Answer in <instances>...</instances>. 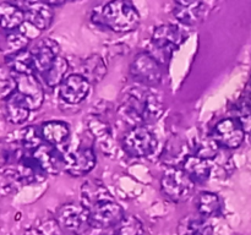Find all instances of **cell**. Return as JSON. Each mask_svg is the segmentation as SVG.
I'll return each instance as SVG.
<instances>
[{
	"label": "cell",
	"instance_id": "obj_1",
	"mask_svg": "<svg viewBox=\"0 0 251 235\" xmlns=\"http://www.w3.org/2000/svg\"><path fill=\"white\" fill-rule=\"evenodd\" d=\"M119 113L123 119L139 126L156 121L163 113V104L150 90L131 88L123 100Z\"/></svg>",
	"mask_w": 251,
	"mask_h": 235
},
{
	"label": "cell",
	"instance_id": "obj_2",
	"mask_svg": "<svg viewBox=\"0 0 251 235\" xmlns=\"http://www.w3.org/2000/svg\"><path fill=\"white\" fill-rule=\"evenodd\" d=\"M100 20L112 31L126 33L139 27L141 17L131 0H110L103 6Z\"/></svg>",
	"mask_w": 251,
	"mask_h": 235
},
{
	"label": "cell",
	"instance_id": "obj_3",
	"mask_svg": "<svg viewBox=\"0 0 251 235\" xmlns=\"http://www.w3.org/2000/svg\"><path fill=\"white\" fill-rule=\"evenodd\" d=\"M196 184L184 169L171 168L164 171L161 179V188L167 198L173 202H184L194 192Z\"/></svg>",
	"mask_w": 251,
	"mask_h": 235
},
{
	"label": "cell",
	"instance_id": "obj_4",
	"mask_svg": "<svg viewBox=\"0 0 251 235\" xmlns=\"http://www.w3.org/2000/svg\"><path fill=\"white\" fill-rule=\"evenodd\" d=\"M157 137L151 130L145 125H139L130 129L123 139V146L129 156L135 158L149 157L156 151Z\"/></svg>",
	"mask_w": 251,
	"mask_h": 235
},
{
	"label": "cell",
	"instance_id": "obj_5",
	"mask_svg": "<svg viewBox=\"0 0 251 235\" xmlns=\"http://www.w3.org/2000/svg\"><path fill=\"white\" fill-rule=\"evenodd\" d=\"M56 222L64 232L81 235L91 227L90 215L82 205L65 203L56 211Z\"/></svg>",
	"mask_w": 251,
	"mask_h": 235
},
{
	"label": "cell",
	"instance_id": "obj_6",
	"mask_svg": "<svg viewBox=\"0 0 251 235\" xmlns=\"http://www.w3.org/2000/svg\"><path fill=\"white\" fill-rule=\"evenodd\" d=\"M130 73L141 85L152 87L162 80V70L159 61L150 53H140L135 56L130 66Z\"/></svg>",
	"mask_w": 251,
	"mask_h": 235
},
{
	"label": "cell",
	"instance_id": "obj_7",
	"mask_svg": "<svg viewBox=\"0 0 251 235\" xmlns=\"http://www.w3.org/2000/svg\"><path fill=\"white\" fill-rule=\"evenodd\" d=\"M247 132L237 118H226L216 124L212 137L222 148L235 149L242 146Z\"/></svg>",
	"mask_w": 251,
	"mask_h": 235
},
{
	"label": "cell",
	"instance_id": "obj_8",
	"mask_svg": "<svg viewBox=\"0 0 251 235\" xmlns=\"http://www.w3.org/2000/svg\"><path fill=\"white\" fill-rule=\"evenodd\" d=\"M96 162L97 159L92 148L80 147L64 154V170L74 178L85 176L93 170Z\"/></svg>",
	"mask_w": 251,
	"mask_h": 235
},
{
	"label": "cell",
	"instance_id": "obj_9",
	"mask_svg": "<svg viewBox=\"0 0 251 235\" xmlns=\"http://www.w3.org/2000/svg\"><path fill=\"white\" fill-rule=\"evenodd\" d=\"M185 37L180 27L176 24H162L153 31L152 44L166 56H171V54L183 44Z\"/></svg>",
	"mask_w": 251,
	"mask_h": 235
},
{
	"label": "cell",
	"instance_id": "obj_10",
	"mask_svg": "<svg viewBox=\"0 0 251 235\" xmlns=\"http://www.w3.org/2000/svg\"><path fill=\"white\" fill-rule=\"evenodd\" d=\"M87 212L90 215L91 227L96 228V229H107V228L117 227L125 215L122 206L115 202V200L102 203Z\"/></svg>",
	"mask_w": 251,
	"mask_h": 235
},
{
	"label": "cell",
	"instance_id": "obj_11",
	"mask_svg": "<svg viewBox=\"0 0 251 235\" xmlns=\"http://www.w3.org/2000/svg\"><path fill=\"white\" fill-rule=\"evenodd\" d=\"M91 83L87 78L78 73L66 76L59 85V95L69 104H78L90 94Z\"/></svg>",
	"mask_w": 251,
	"mask_h": 235
},
{
	"label": "cell",
	"instance_id": "obj_12",
	"mask_svg": "<svg viewBox=\"0 0 251 235\" xmlns=\"http://www.w3.org/2000/svg\"><path fill=\"white\" fill-rule=\"evenodd\" d=\"M32 156L48 175H56L64 170V154L58 147L42 143L32 152Z\"/></svg>",
	"mask_w": 251,
	"mask_h": 235
},
{
	"label": "cell",
	"instance_id": "obj_13",
	"mask_svg": "<svg viewBox=\"0 0 251 235\" xmlns=\"http://www.w3.org/2000/svg\"><path fill=\"white\" fill-rule=\"evenodd\" d=\"M114 197L110 191L105 188L104 184L97 179H90L85 181L81 188V205L87 211L102 205V203L113 201Z\"/></svg>",
	"mask_w": 251,
	"mask_h": 235
},
{
	"label": "cell",
	"instance_id": "obj_14",
	"mask_svg": "<svg viewBox=\"0 0 251 235\" xmlns=\"http://www.w3.org/2000/svg\"><path fill=\"white\" fill-rule=\"evenodd\" d=\"M17 80V93L24 98L31 110H37L42 107L44 100V91L41 82L34 75H20Z\"/></svg>",
	"mask_w": 251,
	"mask_h": 235
},
{
	"label": "cell",
	"instance_id": "obj_15",
	"mask_svg": "<svg viewBox=\"0 0 251 235\" xmlns=\"http://www.w3.org/2000/svg\"><path fill=\"white\" fill-rule=\"evenodd\" d=\"M51 7L53 6L46 4L42 0H27L24 9L26 21L39 31H44L53 22L54 11Z\"/></svg>",
	"mask_w": 251,
	"mask_h": 235
},
{
	"label": "cell",
	"instance_id": "obj_16",
	"mask_svg": "<svg viewBox=\"0 0 251 235\" xmlns=\"http://www.w3.org/2000/svg\"><path fill=\"white\" fill-rule=\"evenodd\" d=\"M205 9L202 0H174L173 15L180 24L194 26L202 20Z\"/></svg>",
	"mask_w": 251,
	"mask_h": 235
},
{
	"label": "cell",
	"instance_id": "obj_17",
	"mask_svg": "<svg viewBox=\"0 0 251 235\" xmlns=\"http://www.w3.org/2000/svg\"><path fill=\"white\" fill-rule=\"evenodd\" d=\"M59 49H60L59 44L50 38L42 39L34 47L32 54H33L34 66H36L37 72L42 75L50 68L56 56H59Z\"/></svg>",
	"mask_w": 251,
	"mask_h": 235
},
{
	"label": "cell",
	"instance_id": "obj_18",
	"mask_svg": "<svg viewBox=\"0 0 251 235\" xmlns=\"http://www.w3.org/2000/svg\"><path fill=\"white\" fill-rule=\"evenodd\" d=\"M178 235H212L213 227L206 217L199 214H188L180 219L176 229Z\"/></svg>",
	"mask_w": 251,
	"mask_h": 235
},
{
	"label": "cell",
	"instance_id": "obj_19",
	"mask_svg": "<svg viewBox=\"0 0 251 235\" xmlns=\"http://www.w3.org/2000/svg\"><path fill=\"white\" fill-rule=\"evenodd\" d=\"M42 137L46 143L58 148L65 146L70 139V126L64 121H47L41 126Z\"/></svg>",
	"mask_w": 251,
	"mask_h": 235
},
{
	"label": "cell",
	"instance_id": "obj_20",
	"mask_svg": "<svg viewBox=\"0 0 251 235\" xmlns=\"http://www.w3.org/2000/svg\"><path fill=\"white\" fill-rule=\"evenodd\" d=\"M17 171L21 176L24 184H33V183H42L46 179V175L48 174L42 169L38 162L36 161L33 156H27L22 154L21 158L17 161Z\"/></svg>",
	"mask_w": 251,
	"mask_h": 235
},
{
	"label": "cell",
	"instance_id": "obj_21",
	"mask_svg": "<svg viewBox=\"0 0 251 235\" xmlns=\"http://www.w3.org/2000/svg\"><path fill=\"white\" fill-rule=\"evenodd\" d=\"M181 168L193 179L195 184H203L208 180L211 175V164L208 159L198 154L186 157Z\"/></svg>",
	"mask_w": 251,
	"mask_h": 235
},
{
	"label": "cell",
	"instance_id": "obj_22",
	"mask_svg": "<svg viewBox=\"0 0 251 235\" xmlns=\"http://www.w3.org/2000/svg\"><path fill=\"white\" fill-rule=\"evenodd\" d=\"M6 65L11 71H15L19 75H34L36 66H34V59L32 50L22 49L6 55Z\"/></svg>",
	"mask_w": 251,
	"mask_h": 235
},
{
	"label": "cell",
	"instance_id": "obj_23",
	"mask_svg": "<svg viewBox=\"0 0 251 235\" xmlns=\"http://www.w3.org/2000/svg\"><path fill=\"white\" fill-rule=\"evenodd\" d=\"M5 102H6V104H5V114H6L7 121L15 125H21L28 120L32 110L29 109V107L26 104L24 98L19 93L16 92Z\"/></svg>",
	"mask_w": 251,
	"mask_h": 235
},
{
	"label": "cell",
	"instance_id": "obj_24",
	"mask_svg": "<svg viewBox=\"0 0 251 235\" xmlns=\"http://www.w3.org/2000/svg\"><path fill=\"white\" fill-rule=\"evenodd\" d=\"M0 20H1V28L4 31H14L19 29L25 24L26 16L21 7L9 1H2L0 4Z\"/></svg>",
	"mask_w": 251,
	"mask_h": 235
},
{
	"label": "cell",
	"instance_id": "obj_25",
	"mask_svg": "<svg viewBox=\"0 0 251 235\" xmlns=\"http://www.w3.org/2000/svg\"><path fill=\"white\" fill-rule=\"evenodd\" d=\"M81 71H82V76L87 78L88 82L97 83L104 78L105 73H107V65L102 56H100L98 54H92L85 59L82 66H81Z\"/></svg>",
	"mask_w": 251,
	"mask_h": 235
},
{
	"label": "cell",
	"instance_id": "obj_26",
	"mask_svg": "<svg viewBox=\"0 0 251 235\" xmlns=\"http://www.w3.org/2000/svg\"><path fill=\"white\" fill-rule=\"evenodd\" d=\"M196 208L201 215L208 218L220 214L222 205L217 193L203 191L196 198Z\"/></svg>",
	"mask_w": 251,
	"mask_h": 235
},
{
	"label": "cell",
	"instance_id": "obj_27",
	"mask_svg": "<svg viewBox=\"0 0 251 235\" xmlns=\"http://www.w3.org/2000/svg\"><path fill=\"white\" fill-rule=\"evenodd\" d=\"M68 70L69 64L66 59L63 56H56L50 68L46 72L42 73V77L49 87H58L63 82L64 78L66 77Z\"/></svg>",
	"mask_w": 251,
	"mask_h": 235
},
{
	"label": "cell",
	"instance_id": "obj_28",
	"mask_svg": "<svg viewBox=\"0 0 251 235\" xmlns=\"http://www.w3.org/2000/svg\"><path fill=\"white\" fill-rule=\"evenodd\" d=\"M22 185H25L22 181L21 176H20L19 171L16 168H4L1 171V195L7 196L12 195L16 192Z\"/></svg>",
	"mask_w": 251,
	"mask_h": 235
},
{
	"label": "cell",
	"instance_id": "obj_29",
	"mask_svg": "<svg viewBox=\"0 0 251 235\" xmlns=\"http://www.w3.org/2000/svg\"><path fill=\"white\" fill-rule=\"evenodd\" d=\"M115 235H145V227L139 218L127 214L117 225Z\"/></svg>",
	"mask_w": 251,
	"mask_h": 235
},
{
	"label": "cell",
	"instance_id": "obj_30",
	"mask_svg": "<svg viewBox=\"0 0 251 235\" xmlns=\"http://www.w3.org/2000/svg\"><path fill=\"white\" fill-rule=\"evenodd\" d=\"M31 39L22 33L20 29H14V31H7L6 37H5V44L9 49V54L16 53V51L26 49Z\"/></svg>",
	"mask_w": 251,
	"mask_h": 235
},
{
	"label": "cell",
	"instance_id": "obj_31",
	"mask_svg": "<svg viewBox=\"0 0 251 235\" xmlns=\"http://www.w3.org/2000/svg\"><path fill=\"white\" fill-rule=\"evenodd\" d=\"M42 141H44L42 137L41 129H37L36 126H29L26 130H24V135H22L21 143L25 149H29L33 152L37 147L42 144Z\"/></svg>",
	"mask_w": 251,
	"mask_h": 235
},
{
	"label": "cell",
	"instance_id": "obj_32",
	"mask_svg": "<svg viewBox=\"0 0 251 235\" xmlns=\"http://www.w3.org/2000/svg\"><path fill=\"white\" fill-rule=\"evenodd\" d=\"M17 78L11 76L10 73L2 72L0 78V97L2 100H7L10 97L17 92Z\"/></svg>",
	"mask_w": 251,
	"mask_h": 235
},
{
	"label": "cell",
	"instance_id": "obj_33",
	"mask_svg": "<svg viewBox=\"0 0 251 235\" xmlns=\"http://www.w3.org/2000/svg\"><path fill=\"white\" fill-rule=\"evenodd\" d=\"M237 119L240 121L244 131L247 134H251V105L249 104V102L243 103L242 105H239Z\"/></svg>",
	"mask_w": 251,
	"mask_h": 235
},
{
	"label": "cell",
	"instance_id": "obj_34",
	"mask_svg": "<svg viewBox=\"0 0 251 235\" xmlns=\"http://www.w3.org/2000/svg\"><path fill=\"white\" fill-rule=\"evenodd\" d=\"M42 1H44L46 4L50 5V6H61V5L65 4L68 0H42Z\"/></svg>",
	"mask_w": 251,
	"mask_h": 235
},
{
	"label": "cell",
	"instance_id": "obj_35",
	"mask_svg": "<svg viewBox=\"0 0 251 235\" xmlns=\"http://www.w3.org/2000/svg\"><path fill=\"white\" fill-rule=\"evenodd\" d=\"M24 235H44V233L39 230L38 228H28V229H26Z\"/></svg>",
	"mask_w": 251,
	"mask_h": 235
},
{
	"label": "cell",
	"instance_id": "obj_36",
	"mask_svg": "<svg viewBox=\"0 0 251 235\" xmlns=\"http://www.w3.org/2000/svg\"><path fill=\"white\" fill-rule=\"evenodd\" d=\"M55 235H77V234H73V233L64 232V233H60V234H55Z\"/></svg>",
	"mask_w": 251,
	"mask_h": 235
},
{
	"label": "cell",
	"instance_id": "obj_37",
	"mask_svg": "<svg viewBox=\"0 0 251 235\" xmlns=\"http://www.w3.org/2000/svg\"><path fill=\"white\" fill-rule=\"evenodd\" d=\"M248 102H249V104L251 105V93H250V95H249V100H248Z\"/></svg>",
	"mask_w": 251,
	"mask_h": 235
},
{
	"label": "cell",
	"instance_id": "obj_38",
	"mask_svg": "<svg viewBox=\"0 0 251 235\" xmlns=\"http://www.w3.org/2000/svg\"><path fill=\"white\" fill-rule=\"evenodd\" d=\"M100 235H107V234H100Z\"/></svg>",
	"mask_w": 251,
	"mask_h": 235
}]
</instances>
